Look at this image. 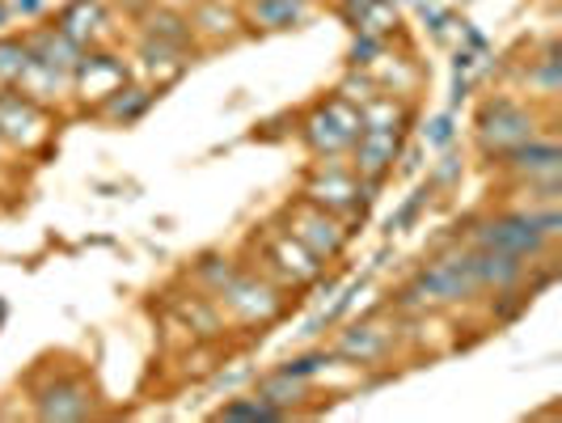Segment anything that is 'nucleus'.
Instances as JSON below:
<instances>
[{"instance_id":"f257e3e1","label":"nucleus","mask_w":562,"mask_h":423,"mask_svg":"<svg viewBox=\"0 0 562 423\" xmlns=\"http://www.w3.org/2000/svg\"><path fill=\"white\" fill-rule=\"evenodd\" d=\"M482 288L470 267V251H445L423 267L415 283L406 288V305L411 310H440V305H461L470 297H479Z\"/></svg>"},{"instance_id":"f03ea898","label":"nucleus","mask_w":562,"mask_h":423,"mask_svg":"<svg viewBox=\"0 0 562 423\" xmlns=\"http://www.w3.org/2000/svg\"><path fill=\"white\" fill-rule=\"evenodd\" d=\"M368 191H372V182H364L351 166H338V157H326L305 182V199L335 212L338 221H356V216L364 221L368 199H372Z\"/></svg>"},{"instance_id":"7ed1b4c3","label":"nucleus","mask_w":562,"mask_h":423,"mask_svg":"<svg viewBox=\"0 0 562 423\" xmlns=\"http://www.w3.org/2000/svg\"><path fill=\"white\" fill-rule=\"evenodd\" d=\"M216 305L241 322V326H267L283 313V288L276 280H267L262 271H233V280L216 292Z\"/></svg>"},{"instance_id":"20e7f679","label":"nucleus","mask_w":562,"mask_h":423,"mask_svg":"<svg viewBox=\"0 0 562 423\" xmlns=\"http://www.w3.org/2000/svg\"><path fill=\"white\" fill-rule=\"evenodd\" d=\"M470 246H486V251H507L516 258H541L554 242L541 233L533 208H520V212H499V216H486L470 229Z\"/></svg>"},{"instance_id":"39448f33","label":"nucleus","mask_w":562,"mask_h":423,"mask_svg":"<svg viewBox=\"0 0 562 423\" xmlns=\"http://www.w3.org/2000/svg\"><path fill=\"white\" fill-rule=\"evenodd\" d=\"M301 136H305V144H310L322 162H326V157H342V153H351V144L360 136V107L347 102L342 93H335L330 102H322V107L305 119Z\"/></svg>"},{"instance_id":"423d86ee","label":"nucleus","mask_w":562,"mask_h":423,"mask_svg":"<svg viewBox=\"0 0 562 423\" xmlns=\"http://www.w3.org/2000/svg\"><path fill=\"white\" fill-rule=\"evenodd\" d=\"M288 233H292L310 254H317L322 263L338 258L342 246H347V225L338 221L335 212L317 208V203H310L305 196L288 208Z\"/></svg>"},{"instance_id":"0eeeda50","label":"nucleus","mask_w":562,"mask_h":423,"mask_svg":"<svg viewBox=\"0 0 562 423\" xmlns=\"http://www.w3.org/2000/svg\"><path fill=\"white\" fill-rule=\"evenodd\" d=\"M262 263H267V280H276L280 288H305L322 276V258L310 254L288 229H267L262 242Z\"/></svg>"},{"instance_id":"6e6552de","label":"nucleus","mask_w":562,"mask_h":423,"mask_svg":"<svg viewBox=\"0 0 562 423\" xmlns=\"http://www.w3.org/2000/svg\"><path fill=\"white\" fill-rule=\"evenodd\" d=\"M537 136V119L533 111H525L520 102H512V98H495V102H486L479 114V141L486 153H504V148H516V144L533 141Z\"/></svg>"},{"instance_id":"1a4fd4ad","label":"nucleus","mask_w":562,"mask_h":423,"mask_svg":"<svg viewBox=\"0 0 562 423\" xmlns=\"http://www.w3.org/2000/svg\"><path fill=\"white\" fill-rule=\"evenodd\" d=\"M0 141L13 148H38L47 141V111L38 102H30L26 93L4 89L0 93Z\"/></svg>"},{"instance_id":"9d476101","label":"nucleus","mask_w":562,"mask_h":423,"mask_svg":"<svg viewBox=\"0 0 562 423\" xmlns=\"http://www.w3.org/2000/svg\"><path fill=\"white\" fill-rule=\"evenodd\" d=\"M397 148H402V127H368V123H360V136L351 144V169L376 187L394 169Z\"/></svg>"},{"instance_id":"9b49d317","label":"nucleus","mask_w":562,"mask_h":423,"mask_svg":"<svg viewBox=\"0 0 562 423\" xmlns=\"http://www.w3.org/2000/svg\"><path fill=\"white\" fill-rule=\"evenodd\" d=\"M470 267H474V280L482 292H516L520 283L529 280V258H516L507 251H486V246H470Z\"/></svg>"},{"instance_id":"f8f14e48","label":"nucleus","mask_w":562,"mask_h":423,"mask_svg":"<svg viewBox=\"0 0 562 423\" xmlns=\"http://www.w3.org/2000/svg\"><path fill=\"white\" fill-rule=\"evenodd\" d=\"M499 162H504L520 182H554V178L562 174L559 144L541 141V136L516 144V148H504V153H499Z\"/></svg>"},{"instance_id":"ddd939ff","label":"nucleus","mask_w":562,"mask_h":423,"mask_svg":"<svg viewBox=\"0 0 562 423\" xmlns=\"http://www.w3.org/2000/svg\"><path fill=\"white\" fill-rule=\"evenodd\" d=\"M34 402H38V420L72 423V420H89V415H93V394H89V386L77 381V377L52 381L47 390H38Z\"/></svg>"},{"instance_id":"4468645a","label":"nucleus","mask_w":562,"mask_h":423,"mask_svg":"<svg viewBox=\"0 0 562 423\" xmlns=\"http://www.w3.org/2000/svg\"><path fill=\"white\" fill-rule=\"evenodd\" d=\"M335 352L351 365H381L390 352H394V331L376 326V322H356L338 335Z\"/></svg>"},{"instance_id":"2eb2a0df","label":"nucleus","mask_w":562,"mask_h":423,"mask_svg":"<svg viewBox=\"0 0 562 423\" xmlns=\"http://www.w3.org/2000/svg\"><path fill=\"white\" fill-rule=\"evenodd\" d=\"M72 85L81 89V98H98V102H106L114 89H123V85H127V68H123V59L85 52V59L77 64V73H72Z\"/></svg>"},{"instance_id":"dca6fc26","label":"nucleus","mask_w":562,"mask_h":423,"mask_svg":"<svg viewBox=\"0 0 562 423\" xmlns=\"http://www.w3.org/2000/svg\"><path fill=\"white\" fill-rule=\"evenodd\" d=\"M26 52L38 64H47V68H56V73H64L68 81H72V73H77V64L85 59V47L81 43H72L68 34L59 26H47V30H34L26 38Z\"/></svg>"},{"instance_id":"f3484780","label":"nucleus","mask_w":562,"mask_h":423,"mask_svg":"<svg viewBox=\"0 0 562 423\" xmlns=\"http://www.w3.org/2000/svg\"><path fill=\"white\" fill-rule=\"evenodd\" d=\"M106 4L102 0H77V4H68V13L59 18V30L72 38V43H81V47H93L102 34H106Z\"/></svg>"},{"instance_id":"a211bd4d","label":"nucleus","mask_w":562,"mask_h":423,"mask_svg":"<svg viewBox=\"0 0 562 423\" xmlns=\"http://www.w3.org/2000/svg\"><path fill=\"white\" fill-rule=\"evenodd\" d=\"M13 89H18V93H26L30 102L47 107V102H59V98L72 89V81H68L64 73H56V68H47V64H38V59L30 56L26 68H22V77L13 81Z\"/></svg>"},{"instance_id":"6ab92c4d","label":"nucleus","mask_w":562,"mask_h":423,"mask_svg":"<svg viewBox=\"0 0 562 423\" xmlns=\"http://www.w3.org/2000/svg\"><path fill=\"white\" fill-rule=\"evenodd\" d=\"M246 13L258 30H288L310 18V0H250Z\"/></svg>"},{"instance_id":"aec40b11","label":"nucleus","mask_w":562,"mask_h":423,"mask_svg":"<svg viewBox=\"0 0 562 423\" xmlns=\"http://www.w3.org/2000/svg\"><path fill=\"white\" fill-rule=\"evenodd\" d=\"M258 398H267L271 407H280L283 415L301 402V398L310 394V377H296V372H288V368H276L271 377H262L258 381V390H254Z\"/></svg>"},{"instance_id":"412c9836","label":"nucleus","mask_w":562,"mask_h":423,"mask_svg":"<svg viewBox=\"0 0 562 423\" xmlns=\"http://www.w3.org/2000/svg\"><path fill=\"white\" fill-rule=\"evenodd\" d=\"M191 18H178V13H169V9H144V38H157V43H173V47H187L191 43Z\"/></svg>"},{"instance_id":"4be33fe9","label":"nucleus","mask_w":562,"mask_h":423,"mask_svg":"<svg viewBox=\"0 0 562 423\" xmlns=\"http://www.w3.org/2000/svg\"><path fill=\"white\" fill-rule=\"evenodd\" d=\"M148 102H153V93L140 89V85H123V89H114L111 98H106V119L114 123H132V119H140L148 111Z\"/></svg>"},{"instance_id":"5701e85b","label":"nucleus","mask_w":562,"mask_h":423,"mask_svg":"<svg viewBox=\"0 0 562 423\" xmlns=\"http://www.w3.org/2000/svg\"><path fill=\"white\" fill-rule=\"evenodd\" d=\"M216 420H283V411H280V407H271L267 398L246 394V398H233V402H225V407L216 411Z\"/></svg>"},{"instance_id":"b1692460","label":"nucleus","mask_w":562,"mask_h":423,"mask_svg":"<svg viewBox=\"0 0 562 423\" xmlns=\"http://www.w3.org/2000/svg\"><path fill=\"white\" fill-rule=\"evenodd\" d=\"M233 271H237V263H228V258H221V254H207V258L195 267V280L207 297H216V292L233 280Z\"/></svg>"},{"instance_id":"393cba45","label":"nucleus","mask_w":562,"mask_h":423,"mask_svg":"<svg viewBox=\"0 0 562 423\" xmlns=\"http://www.w3.org/2000/svg\"><path fill=\"white\" fill-rule=\"evenodd\" d=\"M26 38H0V85H9L22 77V68H26Z\"/></svg>"},{"instance_id":"a878e982","label":"nucleus","mask_w":562,"mask_h":423,"mask_svg":"<svg viewBox=\"0 0 562 423\" xmlns=\"http://www.w3.org/2000/svg\"><path fill=\"white\" fill-rule=\"evenodd\" d=\"M43 0H9V18H38Z\"/></svg>"},{"instance_id":"bb28decb","label":"nucleus","mask_w":562,"mask_h":423,"mask_svg":"<svg viewBox=\"0 0 562 423\" xmlns=\"http://www.w3.org/2000/svg\"><path fill=\"white\" fill-rule=\"evenodd\" d=\"M111 4H119V9H127V13H144L153 0H111Z\"/></svg>"},{"instance_id":"cd10ccee","label":"nucleus","mask_w":562,"mask_h":423,"mask_svg":"<svg viewBox=\"0 0 562 423\" xmlns=\"http://www.w3.org/2000/svg\"><path fill=\"white\" fill-rule=\"evenodd\" d=\"M9 26V0H0V30Z\"/></svg>"},{"instance_id":"c85d7f7f","label":"nucleus","mask_w":562,"mask_h":423,"mask_svg":"<svg viewBox=\"0 0 562 423\" xmlns=\"http://www.w3.org/2000/svg\"><path fill=\"white\" fill-rule=\"evenodd\" d=\"M0 318H4V305H0Z\"/></svg>"},{"instance_id":"c756f323","label":"nucleus","mask_w":562,"mask_h":423,"mask_svg":"<svg viewBox=\"0 0 562 423\" xmlns=\"http://www.w3.org/2000/svg\"><path fill=\"white\" fill-rule=\"evenodd\" d=\"M0 153H4V141H0Z\"/></svg>"}]
</instances>
